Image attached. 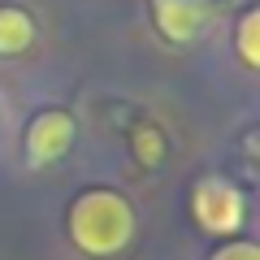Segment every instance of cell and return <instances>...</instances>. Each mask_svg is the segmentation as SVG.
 I'll list each match as a JSON object with an SVG mask.
<instances>
[{
  "instance_id": "obj_4",
  "label": "cell",
  "mask_w": 260,
  "mask_h": 260,
  "mask_svg": "<svg viewBox=\"0 0 260 260\" xmlns=\"http://www.w3.org/2000/svg\"><path fill=\"white\" fill-rule=\"evenodd\" d=\"M152 18L156 30L169 44H191L204 35V26L213 22V0H152Z\"/></svg>"
},
{
  "instance_id": "obj_6",
  "label": "cell",
  "mask_w": 260,
  "mask_h": 260,
  "mask_svg": "<svg viewBox=\"0 0 260 260\" xmlns=\"http://www.w3.org/2000/svg\"><path fill=\"white\" fill-rule=\"evenodd\" d=\"M239 56H243L247 70H256V65H260V13L256 9H247V13H243V22H239Z\"/></svg>"
},
{
  "instance_id": "obj_1",
  "label": "cell",
  "mask_w": 260,
  "mask_h": 260,
  "mask_svg": "<svg viewBox=\"0 0 260 260\" xmlns=\"http://www.w3.org/2000/svg\"><path fill=\"white\" fill-rule=\"evenodd\" d=\"M70 239L87 256H117L135 239V204L117 191L91 186L70 204Z\"/></svg>"
},
{
  "instance_id": "obj_8",
  "label": "cell",
  "mask_w": 260,
  "mask_h": 260,
  "mask_svg": "<svg viewBox=\"0 0 260 260\" xmlns=\"http://www.w3.org/2000/svg\"><path fill=\"white\" fill-rule=\"evenodd\" d=\"M208 260H260V251H256L251 239H239V243H221Z\"/></svg>"
},
{
  "instance_id": "obj_5",
  "label": "cell",
  "mask_w": 260,
  "mask_h": 260,
  "mask_svg": "<svg viewBox=\"0 0 260 260\" xmlns=\"http://www.w3.org/2000/svg\"><path fill=\"white\" fill-rule=\"evenodd\" d=\"M35 44V22L18 5H0V56H22Z\"/></svg>"
},
{
  "instance_id": "obj_7",
  "label": "cell",
  "mask_w": 260,
  "mask_h": 260,
  "mask_svg": "<svg viewBox=\"0 0 260 260\" xmlns=\"http://www.w3.org/2000/svg\"><path fill=\"white\" fill-rule=\"evenodd\" d=\"M135 152H139L143 165H160L165 160V135L156 126H139L135 130Z\"/></svg>"
},
{
  "instance_id": "obj_2",
  "label": "cell",
  "mask_w": 260,
  "mask_h": 260,
  "mask_svg": "<svg viewBox=\"0 0 260 260\" xmlns=\"http://www.w3.org/2000/svg\"><path fill=\"white\" fill-rule=\"evenodd\" d=\"M191 213L208 234H225V239H230L243 225V217H247V200H243V191L234 182H225V178H204V182L195 186V195H191Z\"/></svg>"
},
{
  "instance_id": "obj_3",
  "label": "cell",
  "mask_w": 260,
  "mask_h": 260,
  "mask_svg": "<svg viewBox=\"0 0 260 260\" xmlns=\"http://www.w3.org/2000/svg\"><path fill=\"white\" fill-rule=\"evenodd\" d=\"M78 139V121L70 109H44L30 117L26 126V160L30 165H52V160H61L65 152L74 148Z\"/></svg>"
}]
</instances>
